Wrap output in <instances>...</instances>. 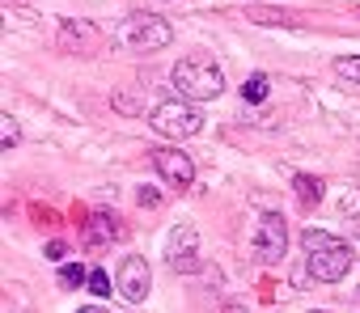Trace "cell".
I'll return each mask as SVG.
<instances>
[{"label": "cell", "mask_w": 360, "mask_h": 313, "mask_svg": "<svg viewBox=\"0 0 360 313\" xmlns=\"http://www.w3.org/2000/svg\"><path fill=\"white\" fill-rule=\"evenodd\" d=\"M301 246H305V267H309V275L322 279V284H339V279L352 271V262H356L352 246L339 241V237H330V233H322V229H305V233H301Z\"/></svg>", "instance_id": "6da1fadb"}, {"label": "cell", "mask_w": 360, "mask_h": 313, "mask_svg": "<svg viewBox=\"0 0 360 313\" xmlns=\"http://www.w3.org/2000/svg\"><path fill=\"white\" fill-rule=\"evenodd\" d=\"M174 89L178 98H187V102H212L221 89H225V72L204 60V55H191V60H178L174 68Z\"/></svg>", "instance_id": "7a4b0ae2"}, {"label": "cell", "mask_w": 360, "mask_h": 313, "mask_svg": "<svg viewBox=\"0 0 360 313\" xmlns=\"http://www.w3.org/2000/svg\"><path fill=\"white\" fill-rule=\"evenodd\" d=\"M115 39H119L127 51H144V55H148V51L169 47L174 30H169V22H165V18H157V13H131V18H123V22H119Z\"/></svg>", "instance_id": "3957f363"}, {"label": "cell", "mask_w": 360, "mask_h": 313, "mask_svg": "<svg viewBox=\"0 0 360 313\" xmlns=\"http://www.w3.org/2000/svg\"><path fill=\"white\" fill-rule=\"evenodd\" d=\"M148 123H153V131L165 135V140H187V135H200L204 114H200V106L187 102V98H169V102L153 106Z\"/></svg>", "instance_id": "277c9868"}, {"label": "cell", "mask_w": 360, "mask_h": 313, "mask_svg": "<svg viewBox=\"0 0 360 313\" xmlns=\"http://www.w3.org/2000/svg\"><path fill=\"white\" fill-rule=\"evenodd\" d=\"M284 250H288V225H284L280 212H267L255 229V258L271 267V262L284 258Z\"/></svg>", "instance_id": "5b68a950"}, {"label": "cell", "mask_w": 360, "mask_h": 313, "mask_svg": "<svg viewBox=\"0 0 360 313\" xmlns=\"http://www.w3.org/2000/svg\"><path fill=\"white\" fill-rule=\"evenodd\" d=\"M165 258H169L174 271H183V275L200 271V233H195L191 225H178V229L165 237Z\"/></svg>", "instance_id": "8992f818"}, {"label": "cell", "mask_w": 360, "mask_h": 313, "mask_svg": "<svg viewBox=\"0 0 360 313\" xmlns=\"http://www.w3.org/2000/svg\"><path fill=\"white\" fill-rule=\"evenodd\" d=\"M148 288H153V271H148V262H144L140 254L123 258V262H119V275H115V292H119L123 300L140 305V300L148 296Z\"/></svg>", "instance_id": "52a82bcc"}, {"label": "cell", "mask_w": 360, "mask_h": 313, "mask_svg": "<svg viewBox=\"0 0 360 313\" xmlns=\"http://www.w3.org/2000/svg\"><path fill=\"white\" fill-rule=\"evenodd\" d=\"M153 170L169 182V187H191L195 182V161L183 148H153Z\"/></svg>", "instance_id": "ba28073f"}, {"label": "cell", "mask_w": 360, "mask_h": 313, "mask_svg": "<svg viewBox=\"0 0 360 313\" xmlns=\"http://www.w3.org/2000/svg\"><path fill=\"white\" fill-rule=\"evenodd\" d=\"M60 47L77 51V55H94L102 47V34L89 22H60Z\"/></svg>", "instance_id": "9c48e42d"}, {"label": "cell", "mask_w": 360, "mask_h": 313, "mask_svg": "<svg viewBox=\"0 0 360 313\" xmlns=\"http://www.w3.org/2000/svg\"><path fill=\"white\" fill-rule=\"evenodd\" d=\"M119 237H123L119 216H106V212H94V216H89V225H85V246H89V250H102V246H110V241H119Z\"/></svg>", "instance_id": "30bf717a"}, {"label": "cell", "mask_w": 360, "mask_h": 313, "mask_svg": "<svg viewBox=\"0 0 360 313\" xmlns=\"http://www.w3.org/2000/svg\"><path fill=\"white\" fill-rule=\"evenodd\" d=\"M292 191H297V199L309 208V204H318L322 199V178H309V174H297L292 178Z\"/></svg>", "instance_id": "8fae6325"}, {"label": "cell", "mask_w": 360, "mask_h": 313, "mask_svg": "<svg viewBox=\"0 0 360 313\" xmlns=\"http://www.w3.org/2000/svg\"><path fill=\"white\" fill-rule=\"evenodd\" d=\"M81 284H89V271L81 262H64L60 267V288H81Z\"/></svg>", "instance_id": "7c38bea8"}, {"label": "cell", "mask_w": 360, "mask_h": 313, "mask_svg": "<svg viewBox=\"0 0 360 313\" xmlns=\"http://www.w3.org/2000/svg\"><path fill=\"white\" fill-rule=\"evenodd\" d=\"M18 140H22V127H18V119H13V114H5V119H0V148L9 152Z\"/></svg>", "instance_id": "4fadbf2b"}, {"label": "cell", "mask_w": 360, "mask_h": 313, "mask_svg": "<svg viewBox=\"0 0 360 313\" xmlns=\"http://www.w3.org/2000/svg\"><path fill=\"white\" fill-rule=\"evenodd\" d=\"M267 89H271V85H267V76L259 72V76H250V81L242 85V102H263V98H267Z\"/></svg>", "instance_id": "5bb4252c"}, {"label": "cell", "mask_w": 360, "mask_h": 313, "mask_svg": "<svg viewBox=\"0 0 360 313\" xmlns=\"http://www.w3.org/2000/svg\"><path fill=\"white\" fill-rule=\"evenodd\" d=\"M335 72L360 85V55H347V60H335Z\"/></svg>", "instance_id": "9a60e30c"}, {"label": "cell", "mask_w": 360, "mask_h": 313, "mask_svg": "<svg viewBox=\"0 0 360 313\" xmlns=\"http://www.w3.org/2000/svg\"><path fill=\"white\" fill-rule=\"evenodd\" d=\"M94 296H110V275L106 271H89V284H85Z\"/></svg>", "instance_id": "2e32d148"}, {"label": "cell", "mask_w": 360, "mask_h": 313, "mask_svg": "<svg viewBox=\"0 0 360 313\" xmlns=\"http://www.w3.org/2000/svg\"><path fill=\"white\" fill-rule=\"evenodd\" d=\"M115 110H123V114H140L144 102H136L131 93H115Z\"/></svg>", "instance_id": "e0dca14e"}, {"label": "cell", "mask_w": 360, "mask_h": 313, "mask_svg": "<svg viewBox=\"0 0 360 313\" xmlns=\"http://www.w3.org/2000/svg\"><path fill=\"white\" fill-rule=\"evenodd\" d=\"M136 199H140V208H157V204H161V191H157V187H140Z\"/></svg>", "instance_id": "ac0fdd59"}, {"label": "cell", "mask_w": 360, "mask_h": 313, "mask_svg": "<svg viewBox=\"0 0 360 313\" xmlns=\"http://www.w3.org/2000/svg\"><path fill=\"white\" fill-rule=\"evenodd\" d=\"M255 22H263V26H280V22H288V13H255Z\"/></svg>", "instance_id": "d6986e66"}, {"label": "cell", "mask_w": 360, "mask_h": 313, "mask_svg": "<svg viewBox=\"0 0 360 313\" xmlns=\"http://www.w3.org/2000/svg\"><path fill=\"white\" fill-rule=\"evenodd\" d=\"M64 254H68V246H64V241H51V246H47V258H56V262H60Z\"/></svg>", "instance_id": "ffe728a7"}, {"label": "cell", "mask_w": 360, "mask_h": 313, "mask_svg": "<svg viewBox=\"0 0 360 313\" xmlns=\"http://www.w3.org/2000/svg\"><path fill=\"white\" fill-rule=\"evenodd\" d=\"M77 313H110V309H102V305H89V309H77Z\"/></svg>", "instance_id": "44dd1931"}, {"label": "cell", "mask_w": 360, "mask_h": 313, "mask_svg": "<svg viewBox=\"0 0 360 313\" xmlns=\"http://www.w3.org/2000/svg\"><path fill=\"white\" fill-rule=\"evenodd\" d=\"M309 313H322V309H309Z\"/></svg>", "instance_id": "7402d4cb"}, {"label": "cell", "mask_w": 360, "mask_h": 313, "mask_svg": "<svg viewBox=\"0 0 360 313\" xmlns=\"http://www.w3.org/2000/svg\"><path fill=\"white\" fill-rule=\"evenodd\" d=\"M356 296H360V288H356Z\"/></svg>", "instance_id": "603a6c76"}]
</instances>
